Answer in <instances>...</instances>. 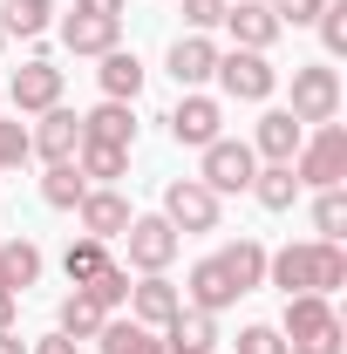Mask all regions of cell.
Masks as SVG:
<instances>
[{
    "instance_id": "cell-28",
    "label": "cell",
    "mask_w": 347,
    "mask_h": 354,
    "mask_svg": "<svg viewBox=\"0 0 347 354\" xmlns=\"http://www.w3.org/2000/svg\"><path fill=\"white\" fill-rule=\"evenodd\" d=\"M252 198H259L265 212H293V198H300V177L286 171V164H265V171H252Z\"/></svg>"
},
{
    "instance_id": "cell-32",
    "label": "cell",
    "mask_w": 347,
    "mask_h": 354,
    "mask_svg": "<svg viewBox=\"0 0 347 354\" xmlns=\"http://www.w3.org/2000/svg\"><path fill=\"white\" fill-rule=\"evenodd\" d=\"M82 293H88V300H95L102 313H109V307H123V300H130V266H123V259H109V266H102V272H95V279L82 286Z\"/></svg>"
},
{
    "instance_id": "cell-1",
    "label": "cell",
    "mask_w": 347,
    "mask_h": 354,
    "mask_svg": "<svg viewBox=\"0 0 347 354\" xmlns=\"http://www.w3.org/2000/svg\"><path fill=\"white\" fill-rule=\"evenodd\" d=\"M265 286H279L286 300H293V293H341L347 286V245L341 239L279 245V252H265Z\"/></svg>"
},
{
    "instance_id": "cell-34",
    "label": "cell",
    "mask_w": 347,
    "mask_h": 354,
    "mask_svg": "<svg viewBox=\"0 0 347 354\" xmlns=\"http://www.w3.org/2000/svg\"><path fill=\"white\" fill-rule=\"evenodd\" d=\"M238 354H286V341H279V327H265V320H252V327H238V341H232Z\"/></svg>"
},
{
    "instance_id": "cell-41",
    "label": "cell",
    "mask_w": 347,
    "mask_h": 354,
    "mask_svg": "<svg viewBox=\"0 0 347 354\" xmlns=\"http://www.w3.org/2000/svg\"><path fill=\"white\" fill-rule=\"evenodd\" d=\"M0 354H28V341H21V327H7V334H0Z\"/></svg>"
},
{
    "instance_id": "cell-6",
    "label": "cell",
    "mask_w": 347,
    "mask_h": 354,
    "mask_svg": "<svg viewBox=\"0 0 347 354\" xmlns=\"http://www.w3.org/2000/svg\"><path fill=\"white\" fill-rule=\"evenodd\" d=\"M212 82L232 95V102H272V88H279V68L265 62V55H252V48H232V55H218Z\"/></svg>"
},
{
    "instance_id": "cell-10",
    "label": "cell",
    "mask_w": 347,
    "mask_h": 354,
    "mask_svg": "<svg viewBox=\"0 0 347 354\" xmlns=\"http://www.w3.org/2000/svg\"><path fill=\"white\" fill-rule=\"evenodd\" d=\"M75 218H82V239H102V245H116L123 232H130V198L116 191V184H88V198L75 205Z\"/></svg>"
},
{
    "instance_id": "cell-23",
    "label": "cell",
    "mask_w": 347,
    "mask_h": 354,
    "mask_svg": "<svg viewBox=\"0 0 347 354\" xmlns=\"http://www.w3.org/2000/svg\"><path fill=\"white\" fill-rule=\"evenodd\" d=\"M218 266L232 272L238 293H259V286H265V245H259V239H232V245L218 252Z\"/></svg>"
},
{
    "instance_id": "cell-3",
    "label": "cell",
    "mask_w": 347,
    "mask_h": 354,
    "mask_svg": "<svg viewBox=\"0 0 347 354\" xmlns=\"http://www.w3.org/2000/svg\"><path fill=\"white\" fill-rule=\"evenodd\" d=\"M286 171L300 177V191L347 184V130H341V123H320V130H313L300 150H293V164H286Z\"/></svg>"
},
{
    "instance_id": "cell-18",
    "label": "cell",
    "mask_w": 347,
    "mask_h": 354,
    "mask_svg": "<svg viewBox=\"0 0 347 354\" xmlns=\"http://www.w3.org/2000/svg\"><path fill=\"white\" fill-rule=\"evenodd\" d=\"M300 143H306V123H293L286 109H265L259 130H252V157H265V164H293Z\"/></svg>"
},
{
    "instance_id": "cell-17",
    "label": "cell",
    "mask_w": 347,
    "mask_h": 354,
    "mask_svg": "<svg viewBox=\"0 0 347 354\" xmlns=\"http://www.w3.org/2000/svg\"><path fill=\"white\" fill-rule=\"evenodd\" d=\"M62 48L68 55H109V48H123V21H109V14H68L62 21Z\"/></svg>"
},
{
    "instance_id": "cell-7",
    "label": "cell",
    "mask_w": 347,
    "mask_h": 354,
    "mask_svg": "<svg viewBox=\"0 0 347 354\" xmlns=\"http://www.w3.org/2000/svg\"><path fill=\"white\" fill-rule=\"evenodd\" d=\"M252 171H259L252 143L218 136V143H205V171H198V184H205L212 198H232V191H252Z\"/></svg>"
},
{
    "instance_id": "cell-25",
    "label": "cell",
    "mask_w": 347,
    "mask_h": 354,
    "mask_svg": "<svg viewBox=\"0 0 347 354\" xmlns=\"http://www.w3.org/2000/svg\"><path fill=\"white\" fill-rule=\"evenodd\" d=\"M102 354H164V334L157 327H136V320H102Z\"/></svg>"
},
{
    "instance_id": "cell-2",
    "label": "cell",
    "mask_w": 347,
    "mask_h": 354,
    "mask_svg": "<svg viewBox=\"0 0 347 354\" xmlns=\"http://www.w3.org/2000/svg\"><path fill=\"white\" fill-rule=\"evenodd\" d=\"M279 341H286V354H341L347 327H341V313H334L327 293H293L286 320H279Z\"/></svg>"
},
{
    "instance_id": "cell-26",
    "label": "cell",
    "mask_w": 347,
    "mask_h": 354,
    "mask_svg": "<svg viewBox=\"0 0 347 354\" xmlns=\"http://www.w3.org/2000/svg\"><path fill=\"white\" fill-rule=\"evenodd\" d=\"M48 21H55V0H0V28H7V41H14V35L35 41V35H48Z\"/></svg>"
},
{
    "instance_id": "cell-37",
    "label": "cell",
    "mask_w": 347,
    "mask_h": 354,
    "mask_svg": "<svg viewBox=\"0 0 347 354\" xmlns=\"http://www.w3.org/2000/svg\"><path fill=\"white\" fill-rule=\"evenodd\" d=\"M35 150H28V130L21 123H0V171H14V164H28Z\"/></svg>"
},
{
    "instance_id": "cell-30",
    "label": "cell",
    "mask_w": 347,
    "mask_h": 354,
    "mask_svg": "<svg viewBox=\"0 0 347 354\" xmlns=\"http://www.w3.org/2000/svg\"><path fill=\"white\" fill-rule=\"evenodd\" d=\"M313 239H347V191L341 184L313 191Z\"/></svg>"
},
{
    "instance_id": "cell-36",
    "label": "cell",
    "mask_w": 347,
    "mask_h": 354,
    "mask_svg": "<svg viewBox=\"0 0 347 354\" xmlns=\"http://www.w3.org/2000/svg\"><path fill=\"white\" fill-rule=\"evenodd\" d=\"M320 7H327V0H272L279 28H313V21H320Z\"/></svg>"
},
{
    "instance_id": "cell-33",
    "label": "cell",
    "mask_w": 347,
    "mask_h": 354,
    "mask_svg": "<svg viewBox=\"0 0 347 354\" xmlns=\"http://www.w3.org/2000/svg\"><path fill=\"white\" fill-rule=\"evenodd\" d=\"M313 28H320V41H327V55H347V0H327Z\"/></svg>"
},
{
    "instance_id": "cell-40",
    "label": "cell",
    "mask_w": 347,
    "mask_h": 354,
    "mask_svg": "<svg viewBox=\"0 0 347 354\" xmlns=\"http://www.w3.org/2000/svg\"><path fill=\"white\" fill-rule=\"evenodd\" d=\"M21 327V293H0V334Z\"/></svg>"
},
{
    "instance_id": "cell-22",
    "label": "cell",
    "mask_w": 347,
    "mask_h": 354,
    "mask_svg": "<svg viewBox=\"0 0 347 354\" xmlns=\"http://www.w3.org/2000/svg\"><path fill=\"white\" fill-rule=\"evenodd\" d=\"M41 279V245L35 239H7L0 245V293H28Z\"/></svg>"
},
{
    "instance_id": "cell-11",
    "label": "cell",
    "mask_w": 347,
    "mask_h": 354,
    "mask_svg": "<svg viewBox=\"0 0 347 354\" xmlns=\"http://www.w3.org/2000/svg\"><path fill=\"white\" fill-rule=\"evenodd\" d=\"M0 95H7L21 116H41V109L62 102V68H55L48 55H35V62H21V68H14V82L0 88Z\"/></svg>"
},
{
    "instance_id": "cell-38",
    "label": "cell",
    "mask_w": 347,
    "mask_h": 354,
    "mask_svg": "<svg viewBox=\"0 0 347 354\" xmlns=\"http://www.w3.org/2000/svg\"><path fill=\"white\" fill-rule=\"evenodd\" d=\"M28 354H82V341H68V334H41Z\"/></svg>"
},
{
    "instance_id": "cell-4",
    "label": "cell",
    "mask_w": 347,
    "mask_h": 354,
    "mask_svg": "<svg viewBox=\"0 0 347 354\" xmlns=\"http://www.w3.org/2000/svg\"><path fill=\"white\" fill-rule=\"evenodd\" d=\"M177 225L164 218V212H136L130 232H123V266H136V272H171L177 259Z\"/></svg>"
},
{
    "instance_id": "cell-35",
    "label": "cell",
    "mask_w": 347,
    "mask_h": 354,
    "mask_svg": "<svg viewBox=\"0 0 347 354\" xmlns=\"http://www.w3.org/2000/svg\"><path fill=\"white\" fill-rule=\"evenodd\" d=\"M177 7H184V21H191V35H212L218 21H225V7H232V0H177Z\"/></svg>"
},
{
    "instance_id": "cell-20",
    "label": "cell",
    "mask_w": 347,
    "mask_h": 354,
    "mask_svg": "<svg viewBox=\"0 0 347 354\" xmlns=\"http://www.w3.org/2000/svg\"><path fill=\"white\" fill-rule=\"evenodd\" d=\"M82 136H88V143H116V150H136V109H130V102H109V95H102V102H95V109L82 116Z\"/></svg>"
},
{
    "instance_id": "cell-29",
    "label": "cell",
    "mask_w": 347,
    "mask_h": 354,
    "mask_svg": "<svg viewBox=\"0 0 347 354\" xmlns=\"http://www.w3.org/2000/svg\"><path fill=\"white\" fill-rule=\"evenodd\" d=\"M41 198L55 205V212H75L88 198V177L75 171V164H48V177H41Z\"/></svg>"
},
{
    "instance_id": "cell-8",
    "label": "cell",
    "mask_w": 347,
    "mask_h": 354,
    "mask_svg": "<svg viewBox=\"0 0 347 354\" xmlns=\"http://www.w3.org/2000/svg\"><path fill=\"white\" fill-rule=\"evenodd\" d=\"M164 218L177 225V239L218 232V198L198 184V177H171V184H164Z\"/></svg>"
},
{
    "instance_id": "cell-42",
    "label": "cell",
    "mask_w": 347,
    "mask_h": 354,
    "mask_svg": "<svg viewBox=\"0 0 347 354\" xmlns=\"http://www.w3.org/2000/svg\"><path fill=\"white\" fill-rule=\"evenodd\" d=\"M0 55H7V28H0Z\"/></svg>"
},
{
    "instance_id": "cell-15",
    "label": "cell",
    "mask_w": 347,
    "mask_h": 354,
    "mask_svg": "<svg viewBox=\"0 0 347 354\" xmlns=\"http://www.w3.org/2000/svg\"><path fill=\"white\" fill-rule=\"evenodd\" d=\"M164 68H171L177 88H205L212 68H218V41H212V35H177L171 55H164Z\"/></svg>"
},
{
    "instance_id": "cell-16",
    "label": "cell",
    "mask_w": 347,
    "mask_h": 354,
    "mask_svg": "<svg viewBox=\"0 0 347 354\" xmlns=\"http://www.w3.org/2000/svg\"><path fill=\"white\" fill-rule=\"evenodd\" d=\"M218 28H232V41L252 48V55H265V48L286 35V28H279V14H272V7H259V0H238V7H225V21H218Z\"/></svg>"
},
{
    "instance_id": "cell-24",
    "label": "cell",
    "mask_w": 347,
    "mask_h": 354,
    "mask_svg": "<svg viewBox=\"0 0 347 354\" xmlns=\"http://www.w3.org/2000/svg\"><path fill=\"white\" fill-rule=\"evenodd\" d=\"M102 320H109V313L75 286V293L62 300V313H55V334H68V341H95V334H102Z\"/></svg>"
},
{
    "instance_id": "cell-21",
    "label": "cell",
    "mask_w": 347,
    "mask_h": 354,
    "mask_svg": "<svg viewBox=\"0 0 347 354\" xmlns=\"http://www.w3.org/2000/svg\"><path fill=\"white\" fill-rule=\"evenodd\" d=\"M95 62H102L95 75H102V95H109V102H136V95H143V62H136L130 48H109V55H95Z\"/></svg>"
},
{
    "instance_id": "cell-27",
    "label": "cell",
    "mask_w": 347,
    "mask_h": 354,
    "mask_svg": "<svg viewBox=\"0 0 347 354\" xmlns=\"http://www.w3.org/2000/svg\"><path fill=\"white\" fill-rule=\"evenodd\" d=\"M75 171H82L88 184H116V177L130 171V150H116V143H88V136H82V150H75Z\"/></svg>"
},
{
    "instance_id": "cell-12",
    "label": "cell",
    "mask_w": 347,
    "mask_h": 354,
    "mask_svg": "<svg viewBox=\"0 0 347 354\" xmlns=\"http://www.w3.org/2000/svg\"><path fill=\"white\" fill-rule=\"evenodd\" d=\"M28 150L35 157H48V164H75V150H82V116L75 109H41V123L28 130Z\"/></svg>"
},
{
    "instance_id": "cell-5",
    "label": "cell",
    "mask_w": 347,
    "mask_h": 354,
    "mask_svg": "<svg viewBox=\"0 0 347 354\" xmlns=\"http://www.w3.org/2000/svg\"><path fill=\"white\" fill-rule=\"evenodd\" d=\"M286 116H293V123H313V130L334 123V116H341V75H334L327 62H300V68H293V109H286Z\"/></svg>"
},
{
    "instance_id": "cell-31",
    "label": "cell",
    "mask_w": 347,
    "mask_h": 354,
    "mask_svg": "<svg viewBox=\"0 0 347 354\" xmlns=\"http://www.w3.org/2000/svg\"><path fill=\"white\" fill-rule=\"evenodd\" d=\"M102 266H109V245H102V239H75V245L62 252V272H68V286H88Z\"/></svg>"
},
{
    "instance_id": "cell-19",
    "label": "cell",
    "mask_w": 347,
    "mask_h": 354,
    "mask_svg": "<svg viewBox=\"0 0 347 354\" xmlns=\"http://www.w3.org/2000/svg\"><path fill=\"white\" fill-rule=\"evenodd\" d=\"M212 348H218V313L177 307L171 327H164V354H212Z\"/></svg>"
},
{
    "instance_id": "cell-9",
    "label": "cell",
    "mask_w": 347,
    "mask_h": 354,
    "mask_svg": "<svg viewBox=\"0 0 347 354\" xmlns=\"http://www.w3.org/2000/svg\"><path fill=\"white\" fill-rule=\"evenodd\" d=\"M164 123H171V143H184V150H205V143H218V136H225V109H218V95L184 88V95H177V109L164 116Z\"/></svg>"
},
{
    "instance_id": "cell-14",
    "label": "cell",
    "mask_w": 347,
    "mask_h": 354,
    "mask_svg": "<svg viewBox=\"0 0 347 354\" xmlns=\"http://www.w3.org/2000/svg\"><path fill=\"white\" fill-rule=\"evenodd\" d=\"M238 300H245V293L232 286V272L218 266V252L191 266V279H184V307H198V313H225V307H238Z\"/></svg>"
},
{
    "instance_id": "cell-39",
    "label": "cell",
    "mask_w": 347,
    "mask_h": 354,
    "mask_svg": "<svg viewBox=\"0 0 347 354\" xmlns=\"http://www.w3.org/2000/svg\"><path fill=\"white\" fill-rule=\"evenodd\" d=\"M75 14H109V21H123V0H75Z\"/></svg>"
},
{
    "instance_id": "cell-13",
    "label": "cell",
    "mask_w": 347,
    "mask_h": 354,
    "mask_svg": "<svg viewBox=\"0 0 347 354\" xmlns=\"http://www.w3.org/2000/svg\"><path fill=\"white\" fill-rule=\"evenodd\" d=\"M123 307H130L136 327H157V334H164V327H171V313L184 307V293H177L164 272H143V279H130V300H123Z\"/></svg>"
},
{
    "instance_id": "cell-43",
    "label": "cell",
    "mask_w": 347,
    "mask_h": 354,
    "mask_svg": "<svg viewBox=\"0 0 347 354\" xmlns=\"http://www.w3.org/2000/svg\"><path fill=\"white\" fill-rule=\"evenodd\" d=\"M259 7H272V0H259Z\"/></svg>"
}]
</instances>
